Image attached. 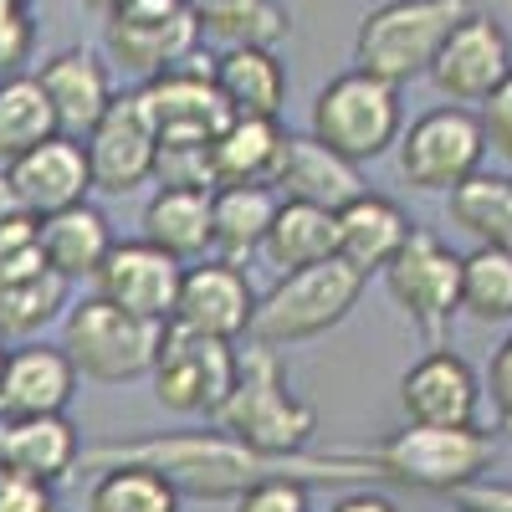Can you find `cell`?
Returning <instances> with one entry per match:
<instances>
[{
  "label": "cell",
  "instance_id": "cell-1",
  "mask_svg": "<svg viewBox=\"0 0 512 512\" xmlns=\"http://www.w3.org/2000/svg\"><path fill=\"white\" fill-rule=\"evenodd\" d=\"M118 461H139L175 487L180 497H200V502H236L251 482L262 477H292L297 456H262L241 446L226 431H180V436H149V441H108L82 451L77 466H118Z\"/></svg>",
  "mask_w": 512,
  "mask_h": 512
},
{
  "label": "cell",
  "instance_id": "cell-28",
  "mask_svg": "<svg viewBox=\"0 0 512 512\" xmlns=\"http://www.w3.org/2000/svg\"><path fill=\"white\" fill-rule=\"evenodd\" d=\"M277 190L272 185H226L210 190V251L221 262H246V256L262 251L267 226L277 216Z\"/></svg>",
  "mask_w": 512,
  "mask_h": 512
},
{
  "label": "cell",
  "instance_id": "cell-5",
  "mask_svg": "<svg viewBox=\"0 0 512 512\" xmlns=\"http://www.w3.org/2000/svg\"><path fill=\"white\" fill-rule=\"evenodd\" d=\"M472 16L466 0H384L354 31V62L369 77L384 82H415L431 72L441 41L456 31V21Z\"/></svg>",
  "mask_w": 512,
  "mask_h": 512
},
{
  "label": "cell",
  "instance_id": "cell-42",
  "mask_svg": "<svg viewBox=\"0 0 512 512\" xmlns=\"http://www.w3.org/2000/svg\"><path fill=\"white\" fill-rule=\"evenodd\" d=\"M456 502L477 507V512H512V487L507 482H472L466 492H456Z\"/></svg>",
  "mask_w": 512,
  "mask_h": 512
},
{
  "label": "cell",
  "instance_id": "cell-6",
  "mask_svg": "<svg viewBox=\"0 0 512 512\" xmlns=\"http://www.w3.org/2000/svg\"><path fill=\"white\" fill-rule=\"evenodd\" d=\"M164 328L169 323H144V318L103 303V297L93 292V297H82L77 308H67V318H62V354L72 359L77 379L128 384V379H144L154 369Z\"/></svg>",
  "mask_w": 512,
  "mask_h": 512
},
{
  "label": "cell",
  "instance_id": "cell-8",
  "mask_svg": "<svg viewBox=\"0 0 512 512\" xmlns=\"http://www.w3.org/2000/svg\"><path fill=\"white\" fill-rule=\"evenodd\" d=\"M395 154H400V175H405L410 190H420V195H451L456 185L472 180L482 169V159H487L482 113L461 108V103L420 113L400 134Z\"/></svg>",
  "mask_w": 512,
  "mask_h": 512
},
{
  "label": "cell",
  "instance_id": "cell-9",
  "mask_svg": "<svg viewBox=\"0 0 512 512\" xmlns=\"http://www.w3.org/2000/svg\"><path fill=\"white\" fill-rule=\"evenodd\" d=\"M236 369H241L236 344L169 323L164 328V344H159V359L149 369L154 400L169 415H205V420H216L221 405L236 390Z\"/></svg>",
  "mask_w": 512,
  "mask_h": 512
},
{
  "label": "cell",
  "instance_id": "cell-20",
  "mask_svg": "<svg viewBox=\"0 0 512 512\" xmlns=\"http://www.w3.org/2000/svg\"><path fill=\"white\" fill-rule=\"evenodd\" d=\"M77 395V369L62 354V344H21L6 354L0 374V420L16 415H67Z\"/></svg>",
  "mask_w": 512,
  "mask_h": 512
},
{
  "label": "cell",
  "instance_id": "cell-19",
  "mask_svg": "<svg viewBox=\"0 0 512 512\" xmlns=\"http://www.w3.org/2000/svg\"><path fill=\"white\" fill-rule=\"evenodd\" d=\"M410 216L379 190H364L354 195L344 210H333V256L349 262L364 282L374 272H384L400 256V246L410 241Z\"/></svg>",
  "mask_w": 512,
  "mask_h": 512
},
{
  "label": "cell",
  "instance_id": "cell-38",
  "mask_svg": "<svg viewBox=\"0 0 512 512\" xmlns=\"http://www.w3.org/2000/svg\"><path fill=\"white\" fill-rule=\"evenodd\" d=\"M482 395H492V410L502 420V431H512V333L492 349L487 379H482Z\"/></svg>",
  "mask_w": 512,
  "mask_h": 512
},
{
  "label": "cell",
  "instance_id": "cell-15",
  "mask_svg": "<svg viewBox=\"0 0 512 512\" xmlns=\"http://www.w3.org/2000/svg\"><path fill=\"white\" fill-rule=\"evenodd\" d=\"M251 318H256V287L246 282V272L236 262L205 256V262L185 267L180 303H175V318H169L175 328L236 344L241 333H251Z\"/></svg>",
  "mask_w": 512,
  "mask_h": 512
},
{
  "label": "cell",
  "instance_id": "cell-33",
  "mask_svg": "<svg viewBox=\"0 0 512 512\" xmlns=\"http://www.w3.org/2000/svg\"><path fill=\"white\" fill-rule=\"evenodd\" d=\"M67 292H72V282H62L57 272H36V277L0 282V338L31 344L36 333H47L62 318Z\"/></svg>",
  "mask_w": 512,
  "mask_h": 512
},
{
  "label": "cell",
  "instance_id": "cell-16",
  "mask_svg": "<svg viewBox=\"0 0 512 512\" xmlns=\"http://www.w3.org/2000/svg\"><path fill=\"white\" fill-rule=\"evenodd\" d=\"M400 410L410 425H441V431H461L477 425L482 410V379L451 349H431L420 354L405 374H400Z\"/></svg>",
  "mask_w": 512,
  "mask_h": 512
},
{
  "label": "cell",
  "instance_id": "cell-23",
  "mask_svg": "<svg viewBox=\"0 0 512 512\" xmlns=\"http://www.w3.org/2000/svg\"><path fill=\"white\" fill-rule=\"evenodd\" d=\"M277 185L287 190V200H308V205H323V210H344L354 195L369 190L364 175H359V164H349L344 154H333L313 134H287Z\"/></svg>",
  "mask_w": 512,
  "mask_h": 512
},
{
  "label": "cell",
  "instance_id": "cell-24",
  "mask_svg": "<svg viewBox=\"0 0 512 512\" xmlns=\"http://www.w3.org/2000/svg\"><path fill=\"white\" fill-rule=\"evenodd\" d=\"M103 47L113 62H123L134 77H159L169 67H180L200 47V26L190 11L169 21H103Z\"/></svg>",
  "mask_w": 512,
  "mask_h": 512
},
{
  "label": "cell",
  "instance_id": "cell-41",
  "mask_svg": "<svg viewBox=\"0 0 512 512\" xmlns=\"http://www.w3.org/2000/svg\"><path fill=\"white\" fill-rule=\"evenodd\" d=\"M180 11H190L185 0H118L108 21H169Z\"/></svg>",
  "mask_w": 512,
  "mask_h": 512
},
{
  "label": "cell",
  "instance_id": "cell-7",
  "mask_svg": "<svg viewBox=\"0 0 512 512\" xmlns=\"http://www.w3.org/2000/svg\"><path fill=\"white\" fill-rule=\"evenodd\" d=\"M308 134L328 144L333 154H344L349 164H369L379 154H390L405 134L400 113V88L369 72H344L313 98V128Z\"/></svg>",
  "mask_w": 512,
  "mask_h": 512
},
{
  "label": "cell",
  "instance_id": "cell-36",
  "mask_svg": "<svg viewBox=\"0 0 512 512\" xmlns=\"http://www.w3.org/2000/svg\"><path fill=\"white\" fill-rule=\"evenodd\" d=\"M36 272H52L47 251H41V221L36 216H16V221L0 226V282L36 277Z\"/></svg>",
  "mask_w": 512,
  "mask_h": 512
},
{
  "label": "cell",
  "instance_id": "cell-18",
  "mask_svg": "<svg viewBox=\"0 0 512 512\" xmlns=\"http://www.w3.org/2000/svg\"><path fill=\"white\" fill-rule=\"evenodd\" d=\"M36 82H41V93H47V103L57 113V128L67 139H88L98 128V118L108 113V103L118 98L113 67L88 47H67V52L47 57L41 72H36Z\"/></svg>",
  "mask_w": 512,
  "mask_h": 512
},
{
  "label": "cell",
  "instance_id": "cell-31",
  "mask_svg": "<svg viewBox=\"0 0 512 512\" xmlns=\"http://www.w3.org/2000/svg\"><path fill=\"white\" fill-rule=\"evenodd\" d=\"M446 216L477 246H512V175L477 169L472 180L446 195Z\"/></svg>",
  "mask_w": 512,
  "mask_h": 512
},
{
  "label": "cell",
  "instance_id": "cell-46",
  "mask_svg": "<svg viewBox=\"0 0 512 512\" xmlns=\"http://www.w3.org/2000/svg\"><path fill=\"white\" fill-rule=\"evenodd\" d=\"M6 354H11V349H6V338H0V374H6Z\"/></svg>",
  "mask_w": 512,
  "mask_h": 512
},
{
  "label": "cell",
  "instance_id": "cell-37",
  "mask_svg": "<svg viewBox=\"0 0 512 512\" xmlns=\"http://www.w3.org/2000/svg\"><path fill=\"white\" fill-rule=\"evenodd\" d=\"M231 507L236 512H308V482H297V477H262V482H251Z\"/></svg>",
  "mask_w": 512,
  "mask_h": 512
},
{
  "label": "cell",
  "instance_id": "cell-12",
  "mask_svg": "<svg viewBox=\"0 0 512 512\" xmlns=\"http://www.w3.org/2000/svg\"><path fill=\"white\" fill-rule=\"evenodd\" d=\"M88 169H93V190L103 195H134L139 185L154 180V164H159V134L149 123V108L134 93H118L108 103V113L98 118V128L88 139Z\"/></svg>",
  "mask_w": 512,
  "mask_h": 512
},
{
  "label": "cell",
  "instance_id": "cell-22",
  "mask_svg": "<svg viewBox=\"0 0 512 512\" xmlns=\"http://www.w3.org/2000/svg\"><path fill=\"white\" fill-rule=\"evenodd\" d=\"M287 154V128L277 118H231L210 144V190L226 185H277Z\"/></svg>",
  "mask_w": 512,
  "mask_h": 512
},
{
  "label": "cell",
  "instance_id": "cell-4",
  "mask_svg": "<svg viewBox=\"0 0 512 512\" xmlns=\"http://www.w3.org/2000/svg\"><path fill=\"white\" fill-rule=\"evenodd\" d=\"M364 297V277L328 256L318 267H297V272H282L262 297H256V318H251V344H262L272 354L282 349H297L308 338H323L328 328H338Z\"/></svg>",
  "mask_w": 512,
  "mask_h": 512
},
{
  "label": "cell",
  "instance_id": "cell-40",
  "mask_svg": "<svg viewBox=\"0 0 512 512\" xmlns=\"http://www.w3.org/2000/svg\"><path fill=\"white\" fill-rule=\"evenodd\" d=\"M482 128H487V149H497L512 164V72L502 77V88L482 103Z\"/></svg>",
  "mask_w": 512,
  "mask_h": 512
},
{
  "label": "cell",
  "instance_id": "cell-44",
  "mask_svg": "<svg viewBox=\"0 0 512 512\" xmlns=\"http://www.w3.org/2000/svg\"><path fill=\"white\" fill-rule=\"evenodd\" d=\"M16 216H26V210H21V200H16L11 180H6V169H0V226H6V221H16Z\"/></svg>",
  "mask_w": 512,
  "mask_h": 512
},
{
  "label": "cell",
  "instance_id": "cell-30",
  "mask_svg": "<svg viewBox=\"0 0 512 512\" xmlns=\"http://www.w3.org/2000/svg\"><path fill=\"white\" fill-rule=\"evenodd\" d=\"M52 134H62V128H57V113L47 93H41L36 72L0 77V169L16 164L26 149L47 144Z\"/></svg>",
  "mask_w": 512,
  "mask_h": 512
},
{
  "label": "cell",
  "instance_id": "cell-48",
  "mask_svg": "<svg viewBox=\"0 0 512 512\" xmlns=\"http://www.w3.org/2000/svg\"><path fill=\"white\" fill-rule=\"evenodd\" d=\"M185 6H195V0H185Z\"/></svg>",
  "mask_w": 512,
  "mask_h": 512
},
{
  "label": "cell",
  "instance_id": "cell-11",
  "mask_svg": "<svg viewBox=\"0 0 512 512\" xmlns=\"http://www.w3.org/2000/svg\"><path fill=\"white\" fill-rule=\"evenodd\" d=\"M149 123L159 144H185V149H210L221 139V128L231 123V108L216 93V57H200V47L159 77H149L139 88Z\"/></svg>",
  "mask_w": 512,
  "mask_h": 512
},
{
  "label": "cell",
  "instance_id": "cell-34",
  "mask_svg": "<svg viewBox=\"0 0 512 512\" xmlns=\"http://www.w3.org/2000/svg\"><path fill=\"white\" fill-rule=\"evenodd\" d=\"M88 512H180V492L154 466L118 461L103 466L98 482L88 487Z\"/></svg>",
  "mask_w": 512,
  "mask_h": 512
},
{
  "label": "cell",
  "instance_id": "cell-25",
  "mask_svg": "<svg viewBox=\"0 0 512 512\" xmlns=\"http://www.w3.org/2000/svg\"><path fill=\"white\" fill-rule=\"evenodd\" d=\"M216 93L231 118H282L287 67L272 47H226L216 57Z\"/></svg>",
  "mask_w": 512,
  "mask_h": 512
},
{
  "label": "cell",
  "instance_id": "cell-35",
  "mask_svg": "<svg viewBox=\"0 0 512 512\" xmlns=\"http://www.w3.org/2000/svg\"><path fill=\"white\" fill-rule=\"evenodd\" d=\"M461 313L477 323L512 318V246H477L461 256Z\"/></svg>",
  "mask_w": 512,
  "mask_h": 512
},
{
  "label": "cell",
  "instance_id": "cell-21",
  "mask_svg": "<svg viewBox=\"0 0 512 512\" xmlns=\"http://www.w3.org/2000/svg\"><path fill=\"white\" fill-rule=\"evenodd\" d=\"M82 461L77 425L67 415H16L0 420V472L26 482H67Z\"/></svg>",
  "mask_w": 512,
  "mask_h": 512
},
{
  "label": "cell",
  "instance_id": "cell-14",
  "mask_svg": "<svg viewBox=\"0 0 512 512\" xmlns=\"http://www.w3.org/2000/svg\"><path fill=\"white\" fill-rule=\"evenodd\" d=\"M507 72H512V36L492 16L472 11L441 41V52H436V62H431L425 77L441 88V98L466 108V103H487L502 88Z\"/></svg>",
  "mask_w": 512,
  "mask_h": 512
},
{
  "label": "cell",
  "instance_id": "cell-39",
  "mask_svg": "<svg viewBox=\"0 0 512 512\" xmlns=\"http://www.w3.org/2000/svg\"><path fill=\"white\" fill-rule=\"evenodd\" d=\"M0 512H62V502L47 482H26V477L0 472Z\"/></svg>",
  "mask_w": 512,
  "mask_h": 512
},
{
  "label": "cell",
  "instance_id": "cell-47",
  "mask_svg": "<svg viewBox=\"0 0 512 512\" xmlns=\"http://www.w3.org/2000/svg\"><path fill=\"white\" fill-rule=\"evenodd\" d=\"M451 512H477V507H466V502H456V507H451Z\"/></svg>",
  "mask_w": 512,
  "mask_h": 512
},
{
  "label": "cell",
  "instance_id": "cell-27",
  "mask_svg": "<svg viewBox=\"0 0 512 512\" xmlns=\"http://www.w3.org/2000/svg\"><path fill=\"white\" fill-rule=\"evenodd\" d=\"M144 241L169 251L175 262H205L210 256V190L159 185L144 205Z\"/></svg>",
  "mask_w": 512,
  "mask_h": 512
},
{
  "label": "cell",
  "instance_id": "cell-32",
  "mask_svg": "<svg viewBox=\"0 0 512 512\" xmlns=\"http://www.w3.org/2000/svg\"><path fill=\"white\" fill-rule=\"evenodd\" d=\"M200 36H216L226 47H272L292 31L277 0H195L190 6Z\"/></svg>",
  "mask_w": 512,
  "mask_h": 512
},
{
  "label": "cell",
  "instance_id": "cell-2",
  "mask_svg": "<svg viewBox=\"0 0 512 512\" xmlns=\"http://www.w3.org/2000/svg\"><path fill=\"white\" fill-rule=\"evenodd\" d=\"M349 461L364 466V477L379 482H400L415 492H466L472 482H482V472H492L497 461V441L477 425L461 431H441V425H405L390 441L379 446H349Z\"/></svg>",
  "mask_w": 512,
  "mask_h": 512
},
{
  "label": "cell",
  "instance_id": "cell-13",
  "mask_svg": "<svg viewBox=\"0 0 512 512\" xmlns=\"http://www.w3.org/2000/svg\"><path fill=\"white\" fill-rule=\"evenodd\" d=\"M180 282H185V262H175L169 251L139 236V241H113L108 262L93 277V292L144 323H169L180 303Z\"/></svg>",
  "mask_w": 512,
  "mask_h": 512
},
{
  "label": "cell",
  "instance_id": "cell-43",
  "mask_svg": "<svg viewBox=\"0 0 512 512\" xmlns=\"http://www.w3.org/2000/svg\"><path fill=\"white\" fill-rule=\"evenodd\" d=\"M328 512H400L390 497H384V492H374V487H354V492H344V497H338Z\"/></svg>",
  "mask_w": 512,
  "mask_h": 512
},
{
  "label": "cell",
  "instance_id": "cell-29",
  "mask_svg": "<svg viewBox=\"0 0 512 512\" xmlns=\"http://www.w3.org/2000/svg\"><path fill=\"white\" fill-rule=\"evenodd\" d=\"M262 256H267V267H277V277L328 262L333 256V210L308 205V200H282L267 226Z\"/></svg>",
  "mask_w": 512,
  "mask_h": 512
},
{
  "label": "cell",
  "instance_id": "cell-26",
  "mask_svg": "<svg viewBox=\"0 0 512 512\" xmlns=\"http://www.w3.org/2000/svg\"><path fill=\"white\" fill-rule=\"evenodd\" d=\"M41 251H47V267L62 282H82L98 277V267L113 251V221L93 200H82L72 210H57V216L41 221Z\"/></svg>",
  "mask_w": 512,
  "mask_h": 512
},
{
  "label": "cell",
  "instance_id": "cell-10",
  "mask_svg": "<svg viewBox=\"0 0 512 512\" xmlns=\"http://www.w3.org/2000/svg\"><path fill=\"white\" fill-rule=\"evenodd\" d=\"M384 287H390L395 308L441 349L446 328L461 313V256L431 231H410L400 256L384 267Z\"/></svg>",
  "mask_w": 512,
  "mask_h": 512
},
{
  "label": "cell",
  "instance_id": "cell-45",
  "mask_svg": "<svg viewBox=\"0 0 512 512\" xmlns=\"http://www.w3.org/2000/svg\"><path fill=\"white\" fill-rule=\"evenodd\" d=\"M77 6H82V11H93V16H103V21H108V16H113V6H118V0H77Z\"/></svg>",
  "mask_w": 512,
  "mask_h": 512
},
{
  "label": "cell",
  "instance_id": "cell-17",
  "mask_svg": "<svg viewBox=\"0 0 512 512\" xmlns=\"http://www.w3.org/2000/svg\"><path fill=\"white\" fill-rule=\"evenodd\" d=\"M6 180H11L21 210L36 221L57 216V210H72L93 195L88 149H82V139H67V134H52L47 144H36L16 164H6Z\"/></svg>",
  "mask_w": 512,
  "mask_h": 512
},
{
  "label": "cell",
  "instance_id": "cell-3",
  "mask_svg": "<svg viewBox=\"0 0 512 512\" xmlns=\"http://www.w3.org/2000/svg\"><path fill=\"white\" fill-rule=\"evenodd\" d=\"M216 431L262 456H303L318 436V410L287 390V374L272 349L251 344L236 369V390L216 415Z\"/></svg>",
  "mask_w": 512,
  "mask_h": 512
}]
</instances>
